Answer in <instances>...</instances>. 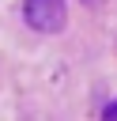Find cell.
Masks as SVG:
<instances>
[{
  "label": "cell",
  "mask_w": 117,
  "mask_h": 121,
  "mask_svg": "<svg viewBox=\"0 0 117 121\" xmlns=\"http://www.w3.org/2000/svg\"><path fill=\"white\" fill-rule=\"evenodd\" d=\"M23 19L38 34H57L64 26V0H23Z\"/></svg>",
  "instance_id": "cell-1"
},
{
  "label": "cell",
  "mask_w": 117,
  "mask_h": 121,
  "mask_svg": "<svg viewBox=\"0 0 117 121\" xmlns=\"http://www.w3.org/2000/svg\"><path fill=\"white\" fill-rule=\"evenodd\" d=\"M102 117H106V121H117V98H113V102L102 110Z\"/></svg>",
  "instance_id": "cell-2"
}]
</instances>
